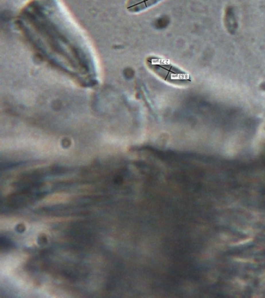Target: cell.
I'll return each instance as SVG.
<instances>
[{
	"label": "cell",
	"instance_id": "1",
	"mask_svg": "<svg viewBox=\"0 0 265 298\" xmlns=\"http://www.w3.org/2000/svg\"><path fill=\"white\" fill-rule=\"evenodd\" d=\"M147 65L150 69L163 80L177 85H185L190 83L189 74L184 73L170 63L158 58H149Z\"/></svg>",
	"mask_w": 265,
	"mask_h": 298
},
{
	"label": "cell",
	"instance_id": "2",
	"mask_svg": "<svg viewBox=\"0 0 265 298\" xmlns=\"http://www.w3.org/2000/svg\"><path fill=\"white\" fill-rule=\"evenodd\" d=\"M161 0H129L127 9L131 12H139L152 6Z\"/></svg>",
	"mask_w": 265,
	"mask_h": 298
}]
</instances>
